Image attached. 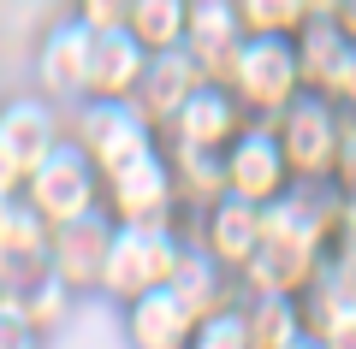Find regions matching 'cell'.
Segmentation results:
<instances>
[{
    "instance_id": "obj_12",
    "label": "cell",
    "mask_w": 356,
    "mask_h": 349,
    "mask_svg": "<svg viewBox=\"0 0 356 349\" xmlns=\"http://www.w3.org/2000/svg\"><path fill=\"white\" fill-rule=\"evenodd\" d=\"M119 332H125L131 349H191L196 314L172 296V284H154L143 296L119 302Z\"/></svg>"
},
{
    "instance_id": "obj_3",
    "label": "cell",
    "mask_w": 356,
    "mask_h": 349,
    "mask_svg": "<svg viewBox=\"0 0 356 349\" xmlns=\"http://www.w3.org/2000/svg\"><path fill=\"white\" fill-rule=\"evenodd\" d=\"M65 137L95 160V172H119L125 160L161 148V130L143 119L131 101H107V95H83L77 107H65Z\"/></svg>"
},
{
    "instance_id": "obj_26",
    "label": "cell",
    "mask_w": 356,
    "mask_h": 349,
    "mask_svg": "<svg viewBox=\"0 0 356 349\" xmlns=\"http://www.w3.org/2000/svg\"><path fill=\"white\" fill-rule=\"evenodd\" d=\"M42 343H48V332L36 320H24L18 308H0V349H42Z\"/></svg>"
},
{
    "instance_id": "obj_20",
    "label": "cell",
    "mask_w": 356,
    "mask_h": 349,
    "mask_svg": "<svg viewBox=\"0 0 356 349\" xmlns=\"http://www.w3.org/2000/svg\"><path fill=\"white\" fill-rule=\"evenodd\" d=\"M238 314H243V332H250L255 349H285L291 337H303V308H297V296H280V290H238Z\"/></svg>"
},
{
    "instance_id": "obj_17",
    "label": "cell",
    "mask_w": 356,
    "mask_h": 349,
    "mask_svg": "<svg viewBox=\"0 0 356 349\" xmlns=\"http://www.w3.org/2000/svg\"><path fill=\"white\" fill-rule=\"evenodd\" d=\"M238 42H243L238 0H191V18H184V42L178 48L202 65V77H226Z\"/></svg>"
},
{
    "instance_id": "obj_21",
    "label": "cell",
    "mask_w": 356,
    "mask_h": 349,
    "mask_svg": "<svg viewBox=\"0 0 356 349\" xmlns=\"http://www.w3.org/2000/svg\"><path fill=\"white\" fill-rule=\"evenodd\" d=\"M48 243H54V225L42 219L36 207H30L24 196H13L6 207H0V255L13 266H36L48 261Z\"/></svg>"
},
{
    "instance_id": "obj_13",
    "label": "cell",
    "mask_w": 356,
    "mask_h": 349,
    "mask_svg": "<svg viewBox=\"0 0 356 349\" xmlns=\"http://www.w3.org/2000/svg\"><path fill=\"white\" fill-rule=\"evenodd\" d=\"M327 266V255L291 237H261L255 255L238 266V290H280V296H303L315 284V273Z\"/></svg>"
},
{
    "instance_id": "obj_25",
    "label": "cell",
    "mask_w": 356,
    "mask_h": 349,
    "mask_svg": "<svg viewBox=\"0 0 356 349\" xmlns=\"http://www.w3.org/2000/svg\"><path fill=\"white\" fill-rule=\"evenodd\" d=\"M191 349H255V343H250V332H243L238 302H232V308H220V314H208V320H196Z\"/></svg>"
},
{
    "instance_id": "obj_4",
    "label": "cell",
    "mask_w": 356,
    "mask_h": 349,
    "mask_svg": "<svg viewBox=\"0 0 356 349\" xmlns=\"http://www.w3.org/2000/svg\"><path fill=\"white\" fill-rule=\"evenodd\" d=\"M273 130H280L285 166H291L297 184H332V166H339V130H344V107L321 89H303L291 107L273 112Z\"/></svg>"
},
{
    "instance_id": "obj_33",
    "label": "cell",
    "mask_w": 356,
    "mask_h": 349,
    "mask_svg": "<svg viewBox=\"0 0 356 349\" xmlns=\"http://www.w3.org/2000/svg\"><path fill=\"white\" fill-rule=\"evenodd\" d=\"M309 12H339V0H309Z\"/></svg>"
},
{
    "instance_id": "obj_23",
    "label": "cell",
    "mask_w": 356,
    "mask_h": 349,
    "mask_svg": "<svg viewBox=\"0 0 356 349\" xmlns=\"http://www.w3.org/2000/svg\"><path fill=\"white\" fill-rule=\"evenodd\" d=\"M184 18H191V0H131L125 30L149 53H161V48H178L184 42Z\"/></svg>"
},
{
    "instance_id": "obj_24",
    "label": "cell",
    "mask_w": 356,
    "mask_h": 349,
    "mask_svg": "<svg viewBox=\"0 0 356 349\" xmlns=\"http://www.w3.org/2000/svg\"><path fill=\"white\" fill-rule=\"evenodd\" d=\"M243 36H291L309 18V0H238Z\"/></svg>"
},
{
    "instance_id": "obj_10",
    "label": "cell",
    "mask_w": 356,
    "mask_h": 349,
    "mask_svg": "<svg viewBox=\"0 0 356 349\" xmlns=\"http://www.w3.org/2000/svg\"><path fill=\"white\" fill-rule=\"evenodd\" d=\"M107 237H113V219H107L102 207H95V213H83V219H65V225H54L48 266L60 273V284L72 290V296H95V290H102Z\"/></svg>"
},
{
    "instance_id": "obj_15",
    "label": "cell",
    "mask_w": 356,
    "mask_h": 349,
    "mask_svg": "<svg viewBox=\"0 0 356 349\" xmlns=\"http://www.w3.org/2000/svg\"><path fill=\"white\" fill-rule=\"evenodd\" d=\"M196 83H202V65H196L184 48H161V53H149V65H143V83L131 89V107H137L154 130H166V119L191 101Z\"/></svg>"
},
{
    "instance_id": "obj_27",
    "label": "cell",
    "mask_w": 356,
    "mask_h": 349,
    "mask_svg": "<svg viewBox=\"0 0 356 349\" xmlns=\"http://www.w3.org/2000/svg\"><path fill=\"white\" fill-rule=\"evenodd\" d=\"M332 184L344 196H356V112H344V130H339V166H332Z\"/></svg>"
},
{
    "instance_id": "obj_30",
    "label": "cell",
    "mask_w": 356,
    "mask_h": 349,
    "mask_svg": "<svg viewBox=\"0 0 356 349\" xmlns=\"http://www.w3.org/2000/svg\"><path fill=\"white\" fill-rule=\"evenodd\" d=\"M339 24H344V36L356 42V0H339Z\"/></svg>"
},
{
    "instance_id": "obj_7",
    "label": "cell",
    "mask_w": 356,
    "mask_h": 349,
    "mask_svg": "<svg viewBox=\"0 0 356 349\" xmlns=\"http://www.w3.org/2000/svg\"><path fill=\"white\" fill-rule=\"evenodd\" d=\"M102 213L113 225H154L178 213V184H172V160L166 148H149L137 160H125L119 172L102 178Z\"/></svg>"
},
{
    "instance_id": "obj_8",
    "label": "cell",
    "mask_w": 356,
    "mask_h": 349,
    "mask_svg": "<svg viewBox=\"0 0 356 349\" xmlns=\"http://www.w3.org/2000/svg\"><path fill=\"white\" fill-rule=\"evenodd\" d=\"M89 53H95V30H89L77 12H60L36 36L30 77H36V89L54 101V107H77V101L89 95Z\"/></svg>"
},
{
    "instance_id": "obj_32",
    "label": "cell",
    "mask_w": 356,
    "mask_h": 349,
    "mask_svg": "<svg viewBox=\"0 0 356 349\" xmlns=\"http://www.w3.org/2000/svg\"><path fill=\"white\" fill-rule=\"evenodd\" d=\"M327 349H356V325H350V332H344V337H332Z\"/></svg>"
},
{
    "instance_id": "obj_14",
    "label": "cell",
    "mask_w": 356,
    "mask_h": 349,
    "mask_svg": "<svg viewBox=\"0 0 356 349\" xmlns=\"http://www.w3.org/2000/svg\"><path fill=\"white\" fill-rule=\"evenodd\" d=\"M191 243H202L220 266L238 273V266L255 255V243H261V207L243 201V196H214V201L202 207V219H196Z\"/></svg>"
},
{
    "instance_id": "obj_9",
    "label": "cell",
    "mask_w": 356,
    "mask_h": 349,
    "mask_svg": "<svg viewBox=\"0 0 356 349\" xmlns=\"http://www.w3.org/2000/svg\"><path fill=\"white\" fill-rule=\"evenodd\" d=\"M243 125H250V112L238 107V95H232L220 77H202V83L191 89V101H184V107L166 119L161 142H184V148H208V154H220Z\"/></svg>"
},
{
    "instance_id": "obj_1",
    "label": "cell",
    "mask_w": 356,
    "mask_h": 349,
    "mask_svg": "<svg viewBox=\"0 0 356 349\" xmlns=\"http://www.w3.org/2000/svg\"><path fill=\"white\" fill-rule=\"evenodd\" d=\"M184 231L172 219H154V225H113V237H107V266H102V290L95 296L107 302H131L143 290L166 284L184 255Z\"/></svg>"
},
{
    "instance_id": "obj_31",
    "label": "cell",
    "mask_w": 356,
    "mask_h": 349,
    "mask_svg": "<svg viewBox=\"0 0 356 349\" xmlns=\"http://www.w3.org/2000/svg\"><path fill=\"white\" fill-rule=\"evenodd\" d=\"M285 349H327V343H321L315 332H303V337H291V343H285Z\"/></svg>"
},
{
    "instance_id": "obj_11",
    "label": "cell",
    "mask_w": 356,
    "mask_h": 349,
    "mask_svg": "<svg viewBox=\"0 0 356 349\" xmlns=\"http://www.w3.org/2000/svg\"><path fill=\"white\" fill-rule=\"evenodd\" d=\"M60 137H65V107H54L42 89L0 101V154H6L18 172H30Z\"/></svg>"
},
{
    "instance_id": "obj_28",
    "label": "cell",
    "mask_w": 356,
    "mask_h": 349,
    "mask_svg": "<svg viewBox=\"0 0 356 349\" xmlns=\"http://www.w3.org/2000/svg\"><path fill=\"white\" fill-rule=\"evenodd\" d=\"M72 12L83 18L89 30H113V24H125L131 0H72Z\"/></svg>"
},
{
    "instance_id": "obj_29",
    "label": "cell",
    "mask_w": 356,
    "mask_h": 349,
    "mask_svg": "<svg viewBox=\"0 0 356 349\" xmlns=\"http://www.w3.org/2000/svg\"><path fill=\"white\" fill-rule=\"evenodd\" d=\"M332 101H339L344 112H356V53H350V65H344V77H339V89H332Z\"/></svg>"
},
{
    "instance_id": "obj_6",
    "label": "cell",
    "mask_w": 356,
    "mask_h": 349,
    "mask_svg": "<svg viewBox=\"0 0 356 349\" xmlns=\"http://www.w3.org/2000/svg\"><path fill=\"white\" fill-rule=\"evenodd\" d=\"M220 178H226V196H243V201H255V207H267L273 196H285V189L297 184L291 166H285L273 119H250V125L220 148Z\"/></svg>"
},
{
    "instance_id": "obj_18",
    "label": "cell",
    "mask_w": 356,
    "mask_h": 349,
    "mask_svg": "<svg viewBox=\"0 0 356 349\" xmlns=\"http://www.w3.org/2000/svg\"><path fill=\"white\" fill-rule=\"evenodd\" d=\"M166 284H172V296L184 302L196 320H208V314H220V308H232V302H238V273H232V266H220L202 243H184V255H178V266H172V278H166Z\"/></svg>"
},
{
    "instance_id": "obj_16",
    "label": "cell",
    "mask_w": 356,
    "mask_h": 349,
    "mask_svg": "<svg viewBox=\"0 0 356 349\" xmlns=\"http://www.w3.org/2000/svg\"><path fill=\"white\" fill-rule=\"evenodd\" d=\"M291 48H297V71H303V89H321V95H332L344 77V65H350L356 42L344 36L339 12H309L303 24L291 30Z\"/></svg>"
},
{
    "instance_id": "obj_5",
    "label": "cell",
    "mask_w": 356,
    "mask_h": 349,
    "mask_svg": "<svg viewBox=\"0 0 356 349\" xmlns=\"http://www.w3.org/2000/svg\"><path fill=\"white\" fill-rule=\"evenodd\" d=\"M18 196H24L48 225H65V219H83V213L102 207V172H95V160H89L72 137H60L24 172V189H18Z\"/></svg>"
},
{
    "instance_id": "obj_34",
    "label": "cell",
    "mask_w": 356,
    "mask_h": 349,
    "mask_svg": "<svg viewBox=\"0 0 356 349\" xmlns=\"http://www.w3.org/2000/svg\"><path fill=\"white\" fill-rule=\"evenodd\" d=\"M6 201H13V196H0V207H6Z\"/></svg>"
},
{
    "instance_id": "obj_19",
    "label": "cell",
    "mask_w": 356,
    "mask_h": 349,
    "mask_svg": "<svg viewBox=\"0 0 356 349\" xmlns=\"http://www.w3.org/2000/svg\"><path fill=\"white\" fill-rule=\"evenodd\" d=\"M143 65H149V48H143L125 24L95 30V53H89V95L131 101V89L143 83Z\"/></svg>"
},
{
    "instance_id": "obj_2",
    "label": "cell",
    "mask_w": 356,
    "mask_h": 349,
    "mask_svg": "<svg viewBox=\"0 0 356 349\" xmlns=\"http://www.w3.org/2000/svg\"><path fill=\"white\" fill-rule=\"evenodd\" d=\"M220 83L238 95V107L250 119H273L280 107H291L303 95V71H297L291 36H243Z\"/></svg>"
},
{
    "instance_id": "obj_22",
    "label": "cell",
    "mask_w": 356,
    "mask_h": 349,
    "mask_svg": "<svg viewBox=\"0 0 356 349\" xmlns=\"http://www.w3.org/2000/svg\"><path fill=\"white\" fill-rule=\"evenodd\" d=\"M72 290L60 284V273H54L48 261H36V266H24V278H18V314L24 320H36L42 332H54V325L72 314Z\"/></svg>"
}]
</instances>
